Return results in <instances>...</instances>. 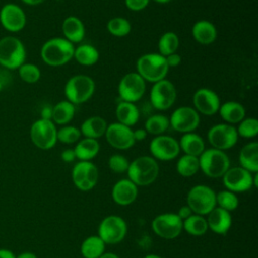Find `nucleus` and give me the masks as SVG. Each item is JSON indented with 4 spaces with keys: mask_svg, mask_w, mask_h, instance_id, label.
I'll use <instances>...</instances> for the list:
<instances>
[{
    "mask_svg": "<svg viewBox=\"0 0 258 258\" xmlns=\"http://www.w3.org/2000/svg\"><path fill=\"white\" fill-rule=\"evenodd\" d=\"M207 137L213 148L223 151L235 146L239 138L236 127L227 123L213 125L209 129Z\"/></svg>",
    "mask_w": 258,
    "mask_h": 258,
    "instance_id": "obj_12",
    "label": "nucleus"
},
{
    "mask_svg": "<svg viewBox=\"0 0 258 258\" xmlns=\"http://www.w3.org/2000/svg\"><path fill=\"white\" fill-rule=\"evenodd\" d=\"M75 46L63 37H53L46 40L40 48V56L44 63L50 67H60L73 57Z\"/></svg>",
    "mask_w": 258,
    "mask_h": 258,
    "instance_id": "obj_1",
    "label": "nucleus"
},
{
    "mask_svg": "<svg viewBox=\"0 0 258 258\" xmlns=\"http://www.w3.org/2000/svg\"><path fill=\"white\" fill-rule=\"evenodd\" d=\"M99 258H120L118 255L114 254V253H111V252H105L103 253Z\"/></svg>",
    "mask_w": 258,
    "mask_h": 258,
    "instance_id": "obj_53",
    "label": "nucleus"
},
{
    "mask_svg": "<svg viewBox=\"0 0 258 258\" xmlns=\"http://www.w3.org/2000/svg\"><path fill=\"white\" fill-rule=\"evenodd\" d=\"M138 188L129 178L118 180L112 188L113 201L119 206L131 205L137 198Z\"/></svg>",
    "mask_w": 258,
    "mask_h": 258,
    "instance_id": "obj_21",
    "label": "nucleus"
},
{
    "mask_svg": "<svg viewBox=\"0 0 258 258\" xmlns=\"http://www.w3.org/2000/svg\"><path fill=\"white\" fill-rule=\"evenodd\" d=\"M179 46V38L177 34L173 31H167L163 33L158 40L157 47L159 54L163 55L164 57L176 52L177 48Z\"/></svg>",
    "mask_w": 258,
    "mask_h": 258,
    "instance_id": "obj_37",
    "label": "nucleus"
},
{
    "mask_svg": "<svg viewBox=\"0 0 258 258\" xmlns=\"http://www.w3.org/2000/svg\"><path fill=\"white\" fill-rule=\"evenodd\" d=\"M144 258H162V257L159 255H156V254H148Z\"/></svg>",
    "mask_w": 258,
    "mask_h": 258,
    "instance_id": "obj_54",
    "label": "nucleus"
},
{
    "mask_svg": "<svg viewBox=\"0 0 258 258\" xmlns=\"http://www.w3.org/2000/svg\"><path fill=\"white\" fill-rule=\"evenodd\" d=\"M56 1H60V0H56Z\"/></svg>",
    "mask_w": 258,
    "mask_h": 258,
    "instance_id": "obj_57",
    "label": "nucleus"
},
{
    "mask_svg": "<svg viewBox=\"0 0 258 258\" xmlns=\"http://www.w3.org/2000/svg\"><path fill=\"white\" fill-rule=\"evenodd\" d=\"M219 114L221 118L227 124H238L246 116V110L244 106L236 101H228L222 104L219 108Z\"/></svg>",
    "mask_w": 258,
    "mask_h": 258,
    "instance_id": "obj_26",
    "label": "nucleus"
},
{
    "mask_svg": "<svg viewBox=\"0 0 258 258\" xmlns=\"http://www.w3.org/2000/svg\"><path fill=\"white\" fill-rule=\"evenodd\" d=\"M100 53L99 50L92 44H81L78 47H75L74 58L78 63L86 67L93 66L99 60Z\"/></svg>",
    "mask_w": 258,
    "mask_h": 258,
    "instance_id": "obj_32",
    "label": "nucleus"
},
{
    "mask_svg": "<svg viewBox=\"0 0 258 258\" xmlns=\"http://www.w3.org/2000/svg\"><path fill=\"white\" fill-rule=\"evenodd\" d=\"M222 178L225 187L233 192H243L253 186V174L241 166L230 167Z\"/></svg>",
    "mask_w": 258,
    "mask_h": 258,
    "instance_id": "obj_18",
    "label": "nucleus"
},
{
    "mask_svg": "<svg viewBox=\"0 0 258 258\" xmlns=\"http://www.w3.org/2000/svg\"><path fill=\"white\" fill-rule=\"evenodd\" d=\"M199 163L204 174L212 178L222 177L230 168V158L226 152L213 147L202 152L199 156Z\"/></svg>",
    "mask_w": 258,
    "mask_h": 258,
    "instance_id": "obj_4",
    "label": "nucleus"
},
{
    "mask_svg": "<svg viewBox=\"0 0 258 258\" xmlns=\"http://www.w3.org/2000/svg\"><path fill=\"white\" fill-rule=\"evenodd\" d=\"M17 70L20 79L27 84H34L38 82L41 77L39 68L33 63L24 62Z\"/></svg>",
    "mask_w": 258,
    "mask_h": 258,
    "instance_id": "obj_41",
    "label": "nucleus"
},
{
    "mask_svg": "<svg viewBox=\"0 0 258 258\" xmlns=\"http://www.w3.org/2000/svg\"><path fill=\"white\" fill-rule=\"evenodd\" d=\"M150 0H124L125 6L131 11H141L145 9Z\"/></svg>",
    "mask_w": 258,
    "mask_h": 258,
    "instance_id": "obj_44",
    "label": "nucleus"
},
{
    "mask_svg": "<svg viewBox=\"0 0 258 258\" xmlns=\"http://www.w3.org/2000/svg\"><path fill=\"white\" fill-rule=\"evenodd\" d=\"M182 230L191 236H203L209 229L207 220L204 216L192 214L182 221Z\"/></svg>",
    "mask_w": 258,
    "mask_h": 258,
    "instance_id": "obj_34",
    "label": "nucleus"
},
{
    "mask_svg": "<svg viewBox=\"0 0 258 258\" xmlns=\"http://www.w3.org/2000/svg\"><path fill=\"white\" fill-rule=\"evenodd\" d=\"M108 166L113 172L123 173L127 171L129 166V161L124 155L113 154L109 157Z\"/></svg>",
    "mask_w": 258,
    "mask_h": 258,
    "instance_id": "obj_43",
    "label": "nucleus"
},
{
    "mask_svg": "<svg viewBox=\"0 0 258 258\" xmlns=\"http://www.w3.org/2000/svg\"><path fill=\"white\" fill-rule=\"evenodd\" d=\"M176 97L177 92L175 86L166 79L154 83L149 93L150 103L158 111H166L171 108Z\"/></svg>",
    "mask_w": 258,
    "mask_h": 258,
    "instance_id": "obj_10",
    "label": "nucleus"
},
{
    "mask_svg": "<svg viewBox=\"0 0 258 258\" xmlns=\"http://www.w3.org/2000/svg\"><path fill=\"white\" fill-rule=\"evenodd\" d=\"M236 128L238 136L243 138H253L258 134V121L256 118L249 117L244 118L240 123H238Z\"/></svg>",
    "mask_w": 258,
    "mask_h": 258,
    "instance_id": "obj_40",
    "label": "nucleus"
},
{
    "mask_svg": "<svg viewBox=\"0 0 258 258\" xmlns=\"http://www.w3.org/2000/svg\"><path fill=\"white\" fill-rule=\"evenodd\" d=\"M149 151L154 159L169 161L177 157L180 152L178 141L169 135L155 136L149 143Z\"/></svg>",
    "mask_w": 258,
    "mask_h": 258,
    "instance_id": "obj_16",
    "label": "nucleus"
},
{
    "mask_svg": "<svg viewBox=\"0 0 258 258\" xmlns=\"http://www.w3.org/2000/svg\"><path fill=\"white\" fill-rule=\"evenodd\" d=\"M26 49L23 42L15 36L0 39V64L9 70H16L25 62Z\"/></svg>",
    "mask_w": 258,
    "mask_h": 258,
    "instance_id": "obj_5",
    "label": "nucleus"
},
{
    "mask_svg": "<svg viewBox=\"0 0 258 258\" xmlns=\"http://www.w3.org/2000/svg\"><path fill=\"white\" fill-rule=\"evenodd\" d=\"M192 103L195 110L199 114L205 116H212L218 113L221 106L220 98L211 89L201 88L197 90L192 96Z\"/></svg>",
    "mask_w": 258,
    "mask_h": 258,
    "instance_id": "obj_20",
    "label": "nucleus"
},
{
    "mask_svg": "<svg viewBox=\"0 0 258 258\" xmlns=\"http://www.w3.org/2000/svg\"><path fill=\"white\" fill-rule=\"evenodd\" d=\"M145 91V81L136 72L124 75L118 84V95L124 102L136 103L143 97Z\"/></svg>",
    "mask_w": 258,
    "mask_h": 258,
    "instance_id": "obj_11",
    "label": "nucleus"
},
{
    "mask_svg": "<svg viewBox=\"0 0 258 258\" xmlns=\"http://www.w3.org/2000/svg\"><path fill=\"white\" fill-rule=\"evenodd\" d=\"M200 114L189 106H180L175 109L169 118L171 128L180 133L194 132L200 125Z\"/></svg>",
    "mask_w": 258,
    "mask_h": 258,
    "instance_id": "obj_14",
    "label": "nucleus"
},
{
    "mask_svg": "<svg viewBox=\"0 0 258 258\" xmlns=\"http://www.w3.org/2000/svg\"><path fill=\"white\" fill-rule=\"evenodd\" d=\"M106 244L99 236H89L81 245V254L84 258H99L105 253Z\"/></svg>",
    "mask_w": 258,
    "mask_h": 258,
    "instance_id": "obj_33",
    "label": "nucleus"
},
{
    "mask_svg": "<svg viewBox=\"0 0 258 258\" xmlns=\"http://www.w3.org/2000/svg\"><path fill=\"white\" fill-rule=\"evenodd\" d=\"M127 174L137 186H146L155 181L159 173V165L152 156L142 155L129 163Z\"/></svg>",
    "mask_w": 258,
    "mask_h": 258,
    "instance_id": "obj_2",
    "label": "nucleus"
},
{
    "mask_svg": "<svg viewBox=\"0 0 258 258\" xmlns=\"http://www.w3.org/2000/svg\"><path fill=\"white\" fill-rule=\"evenodd\" d=\"M179 148L184 152V154L192 155L199 157L202 152L205 150V141L204 139L197 133L189 132L184 133L179 141Z\"/></svg>",
    "mask_w": 258,
    "mask_h": 258,
    "instance_id": "obj_29",
    "label": "nucleus"
},
{
    "mask_svg": "<svg viewBox=\"0 0 258 258\" xmlns=\"http://www.w3.org/2000/svg\"><path fill=\"white\" fill-rule=\"evenodd\" d=\"M144 126L147 133L158 136L163 134L169 128V118L162 114H155L146 119Z\"/></svg>",
    "mask_w": 258,
    "mask_h": 258,
    "instance_id": "obj_36",
    "label": "nucleus"
},
{
    "mask_svg": "<svg viewBox=\"0 0 258 258\" xmlns=\"http://www.w3.org/2000/svg\"><path fill=\"white\" fill-rule=\"evenodd\" d=\"M57 129L51 120L38 119L30 127V139L39 149L48 150L52 148L56 141Z\"/></svg>",
    "mask_w": 258,
    "mask_h": 258,
    "instance_id": "obj_8",
    "label": "nucleus"
},
{
    "mask_svg": "<svg viewBox=\"0 0 258 258\" xmlns=\"http://www.w3.org/2000/svg\"><path fill=\"white\" fill-rule=\"evenodd\" d=\"M191 35L194 39L203 45L213 43L218 36L216 26L209 20H199L191 27Z\"/></svg>",
    "mask_w": 258,
    "mask_h": 258,
    "instance_id": "obj_24",
    "label": "nucleus"
},
{
    "mask_svg": "<svg viewBox=\"0 0 258 258\" xmlns=\"http://www.w3.org/2000/svg\"><path fill=\"white\" fill-rule=\"evenodd\" d=\"M16 258H37L35 254L31 253V252H23L21 254H19Z\"/></svg>",
    "mask_w": 258,
    "mask_h": 258,
    "instance_id": "obj_52",
    "label": "nucleus"
},
{
    "mask_svg": "<svg viewBox=\"0 0 258 258\" xmlns=\"http://www.w3.org/2000/svg\"><path fill=\"white\" fill-rule=\"evenodd\" d=\"M2 87H3V85H2V83L0 82V92H1V90H2Z\"/></svg>",
    "mask_w": 258,
    "mask_h": 258,
    "instance_id": "obj_56",
    "label": "nucleus"
},
{
    "mask_svg": "<svg viewBox=\"0 0 258 258\" xmlns=\"http://www.w3.org/2000/svg\"><path fill=\"white\" fill-rule=\"evenodd\" d=\"M23 3L30 5V6H35V5H39L41 4L44 0H21Z\"/></svg>",
    "mask_w": 258,
    "mask_h": 258,
    "instance_id": "obj_51",
    "label": "nucleus"
},
{
    "mask_svg": "<svg viewBox=\"0 0 258 258\" xmlns=\"http://www.w3.org/2000/svg\"><path fill=\"white\" fill-rule=\"evenodd\" d=\"M76 158L81 161H91L100 151V144L97 139L83 138L80 139L74 148Z\"/></svg>",
    "mask_w": 258,
    "mask_h": 258,
    "instance_id": "obj_30",
    "label": "nucleus"
},
{
    "mask_svg": "<svg viewBox=\"0 0 258 258\" xmlns=\"http://www.w3.org/2000/svg\"><path fill=\"white\" fill-rule=\"evenodd\" d=\"M60 158L64 162H72V161H74L76 159V154H75L74 149H71V148L64 149L60 153Z\"/></svg>",
    "mask_w": 258,
    "mask_h": 258,
    "instance_id": "obj_46",
    "label": "nucleus"
},
{
    "mask_svg": "<svg viewBox=\"0 0 258 258\" xmlns=\"http://www.w3.org/2000/svg\"><path fill=\"white\" fill-rule=\"evenodd\" d=\"M169 68L165 57L159 53H145L136 61V73L145 81L156 83L165 79Z\"/></svg>",
    "mask_w": 258,
    "mask_h": 258,
    "instance_id": "obj_3",
    "label": "nucleus"
},
{
    "mask_svg": "<svg viewBox=\"0 0 258 258\" xmlns=\"http://www.w3.org/2000/svg\"><path fill=\"white\" fill-rule=\"evenodd\" d=\"M108 31L116 37H124L131 31V23L124 17L111 18L107 23Z\"/></svg>",
    "mask_w": 258,
    "mask_h": 258,
    "instance_id": "obj_38",
    "label": "nucleus"
},
{
    "mask_svg": "<svg viewBox=\"0 0 258 258\" xmlns=\"http://www.w3.org/2000/svg\"><path fill=\"white\" fill-rule=\"evenodd\" d=\"M186 202L194 214L205 216L217 206L216 192L206 184H197L188 190Z\"/></svg>",
    "mask_w": 258,
    "mask_h": 258,
    "instance_id": "obj_7",
    "label": "nucleus"
},
{
    "mask_svg": "<svg viewBox=\"0 0 258 258\" xmlns=\"http://www.w3.org/2000/svg\"><path fill=\"white\" fill-rule=\"evenodd\" d=\"M76 113L75 105L68 100L59 101L54 106H52V116L51 121L57 125H67L70 123Z\"/></svg>",
    "mask_w": 258,
    "mask_h": 258,
    "instance_id": "obj_31",
    "label": "nucleus"
},
{
    "mask_svg": "<svg viewBox=\"0 0 258 258\" xmlns=\"http://www.w3.org/2000/svg\"><path fill=\"white\" fill-rule=\"evenodd\" d=\"M61 31L63 38L70 42L79 43L81 42L86 34V29L83 21L77 16H68L64 18L61 24Z\"/></svg>",
    "mask_w": 258,
    "mask_h": 258,
    "instance_id": "obj_23",
    "label": "nucleus"
},
{
    "mask_svg": "<svg viewBox=\"0 0 258 258\" xmlns=\"http://www.w3.org/2000/svg\"><path fill=\"white\" fill-rule=\"evenodd\" d=\"M176 214H177V216L183 221V220L187 219L189 216H191L194 213H192V211L190 210V208L186 205V206L180 207L179 210H178V212H177Z\"/></svg>",
    "mask_w": 258,
    "mask_h": 258,
    "instance_id": "obj_47",
    "label": "nucleus"
},
{
    "mask_svg": "<svg viewBox=\"0 0 258 258\" xmlns=\"http://www.w3.org/2000/svg\"><path fill=\"white\" fill-rule=\"evenodd\" d=\"M0 23L9 32H19L25 27L26 15L17 4L6 3L0 10Z\"/></svg>",
    "mask_w": 258,
    "mask_h": 258,
    "instance_id": "obj_19",
    "label": "nucleus"
},
{
    "mask_svg": "<svg viewBox=\"0 0 258 258\" xmlns=\"http://www.w3.org/2000/svg\"><path fill=\"white\" fill-rule=\"evenodd\" d=\"M116 118L117 121L128 127L134 126L140 117L139 110L136 107L135 103H129L121 101L116 107Z\"/></svg>",
    "mask_w": 258,
    "mask_h": 258,
    "instance_id": "obj_28",
    "label": "nucleus"
},
{
    "mask_svg": "<svg viewBox=\"0 0 258 258\" xmlns=\"http://www.w3.org/2000/svg\"><path fill=\"white\" fill-rule=\"evenodd\" d=\"M40 116L41 119H46V120H51V116H52V107L45 105L41 111H40Z\"/></svg>",
    "mask_w": 258,
    "mask_h": 258,
    "instance_id": "obj_49",
    "label": "nucleus"
},
{
    "mask_svg": "<svg viewBox=\"0 0 258 258\" xmlns=\"http://www.w3.org/2000/svg\"><path fill=\"white\" fill-rule=\"evenodd\" d=\"M95 82L87 75H75L64 85V95L74 105L86 103L95 92Z\"/></svg>",
    "mask_w": 258,
    "mask_h": 258,
    "instance_id": "obj_6",
    "label": "nucleus"
},
{
    "mask_svg": "<svg viewBox=\"0 0 258 258\" xmlns=\"http://www.w3.org/2000/svg\"><path fill=\"white\" fill-rule=\"evenodd\" d=\"M151 229L158 237L174 239L182 231V220L174 213L160 214L152 220Z\"/></svg>",
    "mask_w": 258,
    "mask_h": 258,
    "instance_id": "obj_15",
    "label": "nucleus"
},
{
    "mask_svg": "<svg viewBox=\"0 0 258 258\" xmlns=\"http://www.w3.org/2000/svg\"><path fill=\"white\" fill-rule=\"evenodd\" d=\"M216 205L217 207L231 213L238 208L239 200L235 192L225 189L216 194Z\"/></svg>",
    "mask_w": 258,
    "mask_h": 258,
    "instance_id": "obj_39",
    "label": "nucleus"
},
{
    "mask_svg": "<svg viewBox=\"0 0 258 258\" xmlns=\"http://www.w3.org/2000/svg\"><path fill=\"white\" fill-rule=\"evenodd\" d=\"M108 123L101 116H91L87 118L81 125V134L87 138L98 139L105 135Z\"/></svg>",
    "mask_w": 258,
    "mask_h": 258,
    "instance_id": "obj_27",
    "label": "nucleus"
},
{
    "mask_svg": "<svg viewBox=\"0 0 258 258\" xmlns=\"http://www.w3.org/2000/svg\"><path fill=\"white\" fill-rule=\"evenodd\" d=\"M127 234V224L125 220L117 215H110L105 217L99 227L98 236L105 244H118Z\"/></svg>",
    "mask_w": 258,
    "mask_h": 258,
    "instance_id": "obj_9",
    "label": "nucleus"
},
{
    "mask_svg": "<svg viewBox=\"0 0 258 258\" xmlns=\"http://www.w3.org/2000/svg\"><path fill=\"white\" fill-rule=\"evenodd\" d=\"M146 136H147V132L143 128H138L136 130H133V137H134L135 142L144 140L146 138Z\"/></svg>",
    "mask_w": 258,
    "mask_h": 258,
    "instance_id": "obj_48",
    "label": "nucleus"
},
{
    "mask_svg": "<svg viewBox=\"0 0 258 258\" xmlns=\"http://www.w3.org/2000/svg\"><path fill=\"white\" fill-rule=\"evenodd\" d=\"M200 170L199 157L184 154L176 162V171L183 177H190Z\"/></svg>",
    "mask_w": 258,
    "mask_h": 258,
    "instance_id": "obj_35",
    "label": "nucleus"
},
{
    "mask_svg": "<svg viewBox=\"0 0 258 258\" xmlns=\"http://www.w3.org/2000/svg\"><path fill=\"white\" fill-rule=\"evenodd\" d=\"M240 166L251 173L258 172V143L256 141L249 142L242 147L239 152Z\"/></svg>",
    "mask_w": 258,
    "mask_h": 258,
    "instance_id": "obj_25",
    "label": "nucleus"
},
{
    "mask_svg": "<svg viewBox=\"0 0 258 258\" xmlns=\"http://www.w3.org/2000/svg\"><path fill=\"white\" fill-rule=\"evenodd\" d=\"M153 1H155L156 3H159V4H165V3H168L172 0H153Z\"/></svg>",
    "mask_w": 258,
    "mask_h": 258,
    "instance_id": "obj_55",
    "label": "nucleus"
},
{
    "mask_svg": "<svg viewBox=\"0 0 258 258\" xmlns=\"http://www.w3.org/2000/svg\"><path fill=\"white\" fill-rule=\"evenodd\" d=\"M99 171L92 161H79L72 169V179L76 187L82 191H88L98 182Z\"/></svg>",
    "mask_w": 258,
    "mask_h": 258,
    "instance_id": "obj_13",
    "label": "nucleus"
},
{
    "mask_svg": "<svg viewBox=\"0 0 258 258\" xmlns=\"http://www.w3.org/2000/svg\"><path fill=\"white\" fill-rule=\"evenodd\" d=\"M206 218L208 229L218 235H225L232 226V217L230 212L215 207Z\"/></svg>",
    "mask_w": 258,
    "mask_h": 258,
    "instance_id": "obj_22",
    "label": "nucleus"
},
{
    "mask_svg": "<svg viewBox=\"0 0 258 258\" xmlns=\"http://www.w3.org/2000/svg\"><path fill=\"white\" fill-rule=\"evenodd\" d=\"M165 60H166L168 68H174V67H177L181 62V56L177 52H174V53H171V54L165 56Z\"/></svg>",
    "mask_w": 258,
    "mask_h": 258,
    "instance_id": "obj_45",
    "label": "nucleus"
},
{
    "mask_svg": "<svg viewBox=\"0 0 258 258\" xmlns=\"http://www.w3.org/2000/svg\"><path fill=\"white\" fill-rule=\"evenodd\" d=\"M0 258H16V256L7 249H0Z\"/></svg>",
    "mask_w": 258,
    "mask_h": 258,
    "instance_id": "obj_50",
    "label": "nucleus"
},
{
    "mask_svg": "<svg viewBox=\"0 0 258 258\" xmlns=\"http://www.w3.org/2000/svg\"><path fill=\"white\" fill-rule=\"evenodd\" d=\"M105 137L107 142L114 148L120 150H126L131 148L134 143L133 130L131 127L123 125L119 122L108 124Z\"/></svg>",
    "mask_w": 258,
    "mask_h": 258,
    "instance_id": "obj_17",
    "label": "nucleus"
},
{
    "mask_svg": "<svg viewBox=\"0 0 258 258\" xmlns=\"http://www.w3.org/2000/svg\"><path fill=\"white\" fill-rule=\"evenodd\" d=\"M81 131L79 128L71 125L62 126L57 130L56 137L57 141L64 144H73L77 143L81 139Z\"/></svg>",
    "mask_w": 258,
    "mask_h": 258,
    "instance_id": "obj_42",
    "label": "nucleus"
}]
</instances>
